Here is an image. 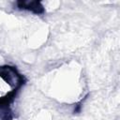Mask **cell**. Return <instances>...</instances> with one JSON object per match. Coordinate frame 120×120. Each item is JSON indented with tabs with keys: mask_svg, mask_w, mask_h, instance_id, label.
I'll use <instances>...</instances> for the list:
<instances>
[{
	"mask_svg": "<svg viewBox=\"0 0 120 120\" xmlns=\"http://www.w3.org/2000/svg\"><path fill=\"white\" fill-rule=\"evenodd\" d=\"M0 77H2L5 82L8 83L13 85L15 89H18L21 87V85L23 83V77L19 74L13 67L5 66L0 68Z\"/></svg>",
	"mask_w": 120,
	"mask_h": 120,
	"instance_id": "obj_1",
	"label": "cell"
},
{
	"mask_svg": "<svg viewBox=\"0 0 120 120\" xmlns=\"http://www.w3.org/2000/svg\"><path fill=\"white\" fill-rule=\"evenodd\" d=\"M17 5L20 8L30 10L36 14H41L44 12L42 5L40 4V2L38 1H19Z\"/></svg>",
	"mask_w": 120,
	"mask_h": 120,
	"instance_id": "obj_2",
	"label": "cell"
}]
</instances>
